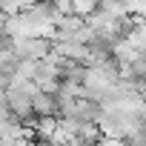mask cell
<instances>
[{
	"instance_id": "cell-4",
	"label": "cell",
	"mask_w": 146,
	"mask_h": 146,
	"mask_svg": "<svg viewBox=\"0 0 146 146\" xmlns=\"http://www.w3.org/2000/svg\"><path fill=\"white\" fill-rule=\"evenodd\" d=\"M98 146H129L126 140H120V137H100V143Z\"/></svg>"
},
{
	"instance_id": "cell-2",
	"label": "cell",
	"mask_w": 146,
	"mask_h": 146,
	"mask_svg": "<svg viewBox=\"0 0 146 146\" xmlns=\"http://www.w3.org/2000/svg\"><path fill=\"white\" fill-rule=\"evenodd\" d=\"M32 112H35V117H57V98L37 92L32 100Z\"/></svg>"
},
{
	"instance_id": "cell-3",
	"label": "cell",
	"mask_w": 146,
	"mask_h": 146,
	"mask_svg": "<svg viewBox=\"0 0 146 146\" xmlns=\"http://www.w3.org/2000/svg\"><path fill=\"white\" fill-rule=\"evenodd\" d=\"M98 12V3H92V0H75V3H72V15L75 17H89V15H95Z\"/></svg>"
},
{
	"instance_id": "cell-1",
	"label": "cell",
	"mask_w": 146,
	"mask_h": 146,
	"mask_svg": "<svg viewBox=\"0 0 146 146\" xmlns=\"http://www.w3.org/2000/svg\"><path fill=\"white\" fill-rule=\"evenodd\" d=\"M12 49H15L17 60H32V63H40L52 54V43L43 37H17V40H12Z\"/></svg>"
}]
</instances>
